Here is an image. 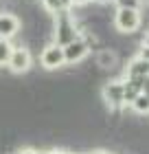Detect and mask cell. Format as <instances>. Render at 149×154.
<instances>
[{
  "instance_id": "11",
  "label": "cell",
  "mask_w": 149,
  "mask_h": 154,
  "mask_svg": "<svg viewBox=\"0 0 149 154\" xmlns=\"http://www.w3.org/2000/svg\"><path fill=\"white\" fill-rule=\"evenodd\" d=\"M11 51H13L11 40H2V38H0V64H7V62H9Z\"/></svg>"
},
{
  "instance_id": "20",
  "label": "cell",
  "mask_w": 149,
  "mask_h": 154,
  "mask_svg": "<svg viewBox=\"0 0 149 154\" xmlns=\"http://www.w3.org/2000/svg\"><path fill=\"white\" fill-rule=\"evenodd\" d=\"M145 97H147V99H149V93H145Z\"/></svg>"
},
{
  "instance_id": "17",
  "label": "cell",
  "mask_w": 149,
  "mask_h": 154,
  "mask_svg": "<svg viewBox=\"0 0 149 154\" xmlns=\"http://www.w3.org/2000/svg\"><path fill=\"white\" fill-rule=\"evenodd\" d=\"M90 0H73V5H88Z\"/></svg>"
},
{
  "instance_id": "15",
  "label": "cell",
  "mask_w": 149,
  "mask_h": 154,
  "mask_svg": "<svg viewBox=\"0 0 149 154\" xmlns=\"http://www.w3.org/2000/svg\"><path fill=\"white\" fill-rule=\"evenodd\" d=\"M138 57H140V60H145V62H149V48L143 46V48H140V55H138Z\"/></svg>"
},
{
  "instance_id": "4",
  "label": "cell",
  "mask_w": 149,
  "mask_h": 154,
  "mask_svg": "<svg viewBox=\"0 0 149 154\" xmlns=\"http://www.w3.org/2000/svg\"><path fill=\"white\" fill-rule=\"evenodd\" d=\"M40 64L48 68V71H55V68H59L66 64V60H64V48L57 46V44H48L42 48L40 53Z\"/></svg>"
},
{
  "instance_id": "7",
  "label": "cell",
  "mask_w": 149,
  "mask_h": 154,
  "mask_svg": "<svg viewBox=\"0 0 149 154\" xmlns=\"http://www.w3.org/2000/svg\"><path fill=\"white\" fill-rule=\"evenodd\" d=\"M20 31V18L11 11H2L0 13V38L2 40H11L16 33Z\"/></svg>"
},
{
  "instance_id": "3",
  "label": "cell",
  "mask_w": 149,
  "mask_h": 154,
  "mask_svg": "<svg viewBox=\"0 0 149 154\" xmlns=\"http://www.w3.org/2000/svg\"><path fill=\"white\" fill-rule=\"evenodd\" d=\"M103 101L108 103V106L112 110H116V112H121V108L125 106L123 101V82L121 79H112L103 86Z\"/></svg>"
},
{
  "instance_id": "10",
  "label": "cell",
  "mask_w": 149,
  "mask_h": 154,
  "mask_svg": "<svg viewBox=\"0 0 149 154\" xmlns=\"http://www.w3.org/2000/svg\"><path fill=\"white\" fill-rule=\"evenodd\" d=\"M132 108H134V112H138V115H149V99L145 95H138L136 99H134Z\"/></svg>"
},
{
  "instance_id": "14",
  "label": "cell",
  "mask_w": 149,
  "mask_h": 154,
  "mask_svg": "<svg viewBox=\"0 0 149 154\" xmlns=\"http://www.w3.org/2000/svg\"><path fill=\"white\" fill-rule=\"evenodd\" d=\"M42 2H44V9H48L51 13L64 11V9H61V0H42Z\"/></svg>"
},
{
  "instance_id": "8",
  "label": "cell",
  "mask_w": 149,
  "mask_h": 154,
  "mask_svg": "<svg viewBox=\"0 0 149 154\" xmlns=\"http://www.w3.org/2000/svg\"><path fill=\"white\" fill-rule=\"evenodd\" d=\"M116 62H118V55L112 51V48H101V51L97 53L94 66L99 68V71H112V68L116 66Z\"/></svg>"
},
{
  "instance_id": "2",
  "label": "cell",
  "mask_w": 149,
  "mask_h": 154,
  "mask_svg": "<svg viewBox=\"0 0 149 154\" xmlns=\"http://www.w3.org/2000/svg\"><path fill=\"white\" fill-rule=\"evenodd\" d=\"M114 24L121 33H136L140 29V11L138 9H116Z\"/></svg>"
},
{
  "instance_id": "9",
  "label": "cell",
  "mask_w": 149,
  "mask_h": 154,
  "mask_svg": "<svg viewBox=\"0 0 149 154\" xmlns=\"http://www.w3.org/2000/svg\"><path fill=\"white\" fill-rule=\"evenodd\" d=\"M125 75L127 77H145V75H149V62L140 60V57L132 60L125 68Z\"/></svg>"
},
{
  "instance_id": "18",
  "label": "cell",
  "mask_w": 149,
  "mask_h": 154,
  "mask_svg": "<svg viewBox=\"0 0 149 154\" xmlns=\"http://www.w3.org/2000/svg\"><path fill=\"white\" fill-rule=\"evenodd\" d=\"M35 154H55V152H48V150H42V152H35Z\"/></svg>"
},
{
  "instance_id": "19",
  "label": "cell",
  "mask_w": 149,
  "mask_h": 154,
  "mask_svg": "<svg viewBox=\"0 0 149 154\" xmlns=\"http://www.w3.org/2000/svg\"><path fill=\"white\" fill-rule=\"evenodd\" d=\"M99 2H103V5H105V2H114V0H99Z\"/></svg>"
},
{
  "instance_id": "12",
  "label": "cell",
  "mask_w": 149,
  "mask_h": 154,
  "mask_svg": "<svg viewBox=\"0 0 149 154\" xmlns=\"http://www.w3.org/2000/svg\"><path fill=\"white\" fill-rule=\"evenodd\" d=\"M138 95H140L138 90H134L132 86H127V84L123 82V101H125V106H132L134 99H136Z\"/></svg>"
},
{
  "instance_id": "16",
  "label": "cell",
  "mask_w": 149,
  "mask_h": 154,
  "mask_svg": "<svg viewBox=\"0 0 149 154\" xmlns=\"http://www.w3.org/2000/svg\"><path fill=\"white\" fill-rule=\"evenodd\" d=\"M143 46L149 48V33H145V35H143Z\"/></svg>"
},
{
  "instance_id": "5",
  "label": "cell",
  "mask_w": 149,
  "mask_h": 154,
  "mask_svg": "<svg viewBox=\"0 0 149 154\" xmlns=\"http://www.w3.org/2000/svg\"><path fill=\"white\" fill-rule=\"evenodd\" d=\"M7 66L11 73H26L31 68V51L26 46H13Z\"/></svg>"
},
{
  "instance_id": "1",
  "label": "cell",
  "mask_w": 149,
  "mask_h": 154,
  "mask_svg": "<svg viewBox=\"0 0 149 154\" xmlns=\"http://www.w3.org/2000/svg\"><path fill=\"white\" fill-rule=\"evenodd\" d=\"M55 44L57 46H68L70 42H75L79 38V29H77L75 20L70 18L68 11H59L57 13V20H55Z\"/></svg>"
},
{
  "instance_id": "13",
  "label": "cell",
  "mask_w": 149,
  "mask_h": 154,
  "mask_svg": "<svg viewBox=\"0 0 149 154\" xmlns=\"http://www.w3.org/2000/svg\"><path fill=\"white\" fill-rule=\"evenodd\" d=\"M116 9H140V0H114Z\"/></svg>"
},
{
  "instance_id": "6",
  "label": "cell",
  "mask_w": 149,
  "mask_h": 154,
  "mask_svg": "<svg viewBox=\"0 0 149 154\" xmlns=\"http://www.w3.org/2000/svg\"><path fill=\"white\" fill-rule=\"evenodd\" d=\"M88 53H90V46L83 38H77L68 46H64V60H66V64H79L81 60L88 57Z\"/></svg>"
}]
</instances>
